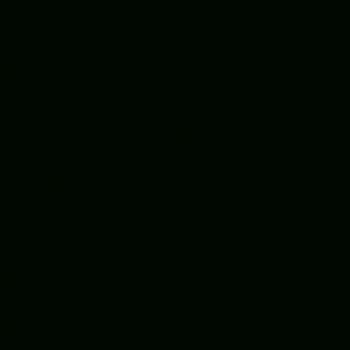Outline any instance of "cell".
Here are the masks:
<instances>
[]
</instances>
